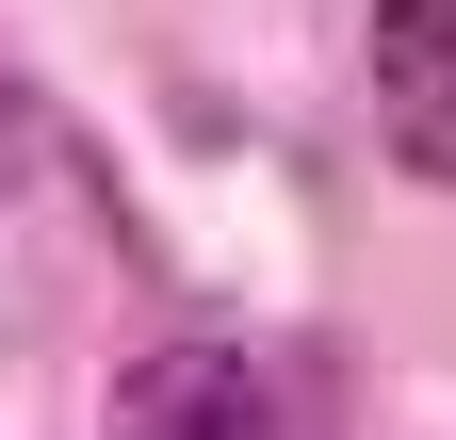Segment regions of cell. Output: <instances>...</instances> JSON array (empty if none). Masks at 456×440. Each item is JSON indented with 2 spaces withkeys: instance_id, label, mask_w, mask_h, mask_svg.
Instances as JSON below:
<instances>
[{
  "instance_id": "obj_1",
  "label": "cell",
  "mask_w": 456,
  "mask_h": 440,
  "mask_svg": "<svg viewBox=\"0 0 456 440\" xmlns=\"http://www.w3.org/2000/svg\"><path fill=\"white\" fill-rule=\"evenodd\" d=\"M98 424H114V440H294V392H277L245 343H163V359L114 375Z\"/></svg>"
},
{
  "instance_id": "obj_2",
  "label": "cell",
  "mask_w": 456,
  "mask_h": 440,
  "mask_svg": "<svg viewBox=\"0 0 456 440\" xmlns=\"http://www.w3.org/2000/svg\"><path fill=\"white\" fill-rule=\"evenodd\" d=\"M375 115L408 147V180L456 196V0H375Z\"/></svg>"
},
{
  "instance_id": "obj_3",
  "label": "cell",
  "mask_w": 456,
  "mask_h": 440,
  "mask_svg": "<svg viewBox=\"0 0 456 440\" xmlns=\"http://www.w3.org/2000/svg\"><path fill=\"white\" fill-rule=\"evenodd\" d=\"M33 163V98H17V66H0V180Z\"/></svg>"
}]
</instances>
